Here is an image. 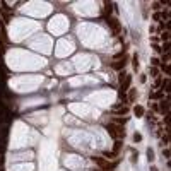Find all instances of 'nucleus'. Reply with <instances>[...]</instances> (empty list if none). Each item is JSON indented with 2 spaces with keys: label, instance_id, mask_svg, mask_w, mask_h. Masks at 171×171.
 Wrapping results in <instances>:
<instances>
[{
  "label": "nucleus",
  "instance_id": "9d476101",
  "mask_svg": "<svg viewBox=\"0 0 171 171\" xmlns=\"http://www.w3.org/2000/svg\"><path fill=\"white\" fill-rule=\"evenodd\" d=\"M111 10H113V4H111V2H104V14H106V17H110Z\"/></svg>",
  "mask_w": 171,
  "mask_h": 171
},
{
  "label": "nucleus",
  "instance_id": "5701e85b",
  "mask_svg": "<svg viewBox=\"0 0 171 171\" xmlns=\"http://www.w3.org/2000/svg\"><path fill=\"white\" fill-rule=\"evenodd\" d=\"M118 75H120V77H118V81H120V82H123V81H125V75H127L125 72H120Z\"/></svg>",
  "mask_w": 171,
  "mask_h": 171
},
{
  "label": "nucleus",
  "instance_id": "c756f323",
  "mask_svg": "<svg viewBox=\"0 0 171 171\" xmlns=\"http://www.w3.org/2000/svg\"><path fill=\"white\" fill-rule=\"evenodd\" d=\"M164 122H166V125H169V113L166 115V118H164Z\"/></svg>",
  "mask_w": 171,
  "mask_h": 171
},
{
  "label": "nucleus",
  "instance_id": "cd10ccee",
  "mask_svg": "<svg viewBox=\"0 0 171 171\" xmlns=\"http://www.w3.org/2000/svg\"><path fill=\"white\" fill-rule=\"evenodd\" d=\"M163 50H164V51H166V53H169V43H164Z\"/></svg>",
  "mask_w": 171,
  "mask_h": 171
},
{
  "label": "nucleus",
  "instance_id": "9b49d317",
  "mask_svg": "<svg viewBox=\"0 0 171 171\" xmlns=\"http://www.w3.org/2000/svg\"><path fill=\"white\" fill-rule=\"evenodd\" d=\"M122 146H123V142H122V140H115L113 152H116V154H118V152H120V149H122Z\"/></svg>",
  "mask_w": 171,
  "mask_h": 171
},
{
  "label": "nucleus",
  "instance_id": "412c9836",
  "mask_svg": "<svg viewBox=\"0 0 171 171\" xmlns=\"http://www.w3.org/2000/svg\"><path fill=\"white\" fill-rule=\"evenodd\" d=\"M134 140H135V142H140V140H142V135H140V134H134Z\"/></svg>",
  "mask_w": 171,
  "mask_h": 171
},
{
  "label": "nucleus",
  "instance_id": "f8f14e48",
  "mask_svg": "<svg viewBox=\"0 0 171 171\" xmlns=\"http://www.w3.org/2000/svg\"><path fill=\"white\" fill-rule=\"evenodd\" d=\"M164 96V91L161 89V91H157V93H152L151 94V99H161Z\"/></svg>",
  "mask_w": 171,
  "mask_h": 171
},
{
  "label": "nucleus",
  "instance_id": "b1692460",
  "mask_svg": "<svg viewBox=\"0 0 171 171\" xmlns=\"http://www.w3.org/2000/svg\"><path fill=\"white\" fill-rule=\"evenodd\" d=\"M151 63H152V67H156V65H159V60L157 58H151Z\"/></svg>",
  "mask_w": 171,
  "mask_h": 171
},
{
  "label": "nucleus",
  "instance_id": "2eb2a0df",
  "mask_svg": "<svg viewBox=\"0 0 171 171\" xmlns=\"http://www.w3.org/2000/svg\"><path fill=\"white\" fill-rule=\"evenodd\" d=\"M125 57H127V55H125V48H123L122 51H120V53H116V55H115L113 58H115V60H122V58H125Z\"/></svg>",
  "mask_w": 171,
  "mask_h": 171
},
{
  "label": "nucleus",
  "instance_id": "20e7f679",
  "mask_svg": "<svg viewBox=\"0 0 171 171\" xmlns=\"http://www.w3.org/2000/svg\"><path fill=\"white\" fill-rule=\"evenodd\" d=\"M157 111H161L164 115L169 113V99H161L159 104H157Z\"/></svg>",
  "mask_w": 171,
  "mask_h": 171
},
{
  "label": "nucleus",
  "instance_id": "f3484780",
  "mask_svg": "<svg viewBox=\"0 0 171 171\" xmlns=\"http://www.w3.org/2000/svg\"><path fill=\"white\" fill-rule=\"evenodd\" d=\"M161 40H163V41H166V43H168V40H169V31H164V33L161 34Z\"/></svg>",
  "mask_w": 171,
  "mask_h": 171
},
{
  "label": "nucleus",
  "instance_id": "7ed1b4c3",
  "mask_svg": "<svg viewBox=\"0 0 171 171\" xmlns=\"http://www.w3.org/2000/svg\"><path fill=\"white\" fill-rule=\"evenodd\" d=\"M106 22H108V26L113 29V36H118L120 31H122V24H120V21L115 19V17H106Z\"/></svg>",
  "mask_w": 171,
  "mask_h": 171
},
{
  "label": "nucleus",
  "instance_id": "6ab92c4d",
  "mask_svg": "<svg viewBox=\"0 0 171 171\" xmlns=\"http://www.w3.org/2000/svg\"><path fill=\"white\" fill-rule=\"evenodd\" d=\"M116 152H104V157H108V159H113V157H116Z\"/></svg>",
  "mask_w": 171,
  "mask_h": 171
},
{
  "label": "nucleus",
  "instance_id": "c85d7f7f",
  "mask_svg": "<svg viewBox=\"0 0 171 171\" xmlns=\"http://www.w3.org/2000/svg\"><path fill=\"white\" fill-rule=\"evenodd\" d=\"M168 142H169V139H168V135H164V137H163V144H168Z\"/></svg>",
  "mask_w": 171,
  "mask_h": 171
},
{
  "label": "nucleus",
  "instance_id": "4be33fe9",
  "mask_svg": "<svg viewBox=\"0 0 171 171\" xmlns=\"http://www.w3.org/2000/svg\"><path fill=\"white\" fill-rule=\"evenodd\" d=\"M168 62H169V53L163 55V63H168Z\"/></svg>",
  "mask_w": 171,
  "mask_h": 171
},
{
  "label": "nucleus",
  "instance_id": "aec40b11",
  "mask_svg": "<svg viewBox=\"0 0 171 171\" xmlns=\"http://www.w3.org/2000/svg\"><path fill=\"white\" fill-rule=\"evenodd\" d=\"M151 75H152V77H157V75H159V70L156 69V67H151Z\"/></svg>",
  "mask_w": 171,
  "mask_h": 171
},
{
  "label": "nucleus",
  "instance_id": "f257e3e1",
  "mask_svg": "<svg viewBox=\"0 0 171 171\" xmlns=\"http://www.w3.org/2000/svg\"><path fill=\"white\" fill-rule=\"evenodd\" d=\"M106 130L110 134V137H113L115 140H122L125 137V128L122 125H116V123H108L106 125Z\"/></svg>",
  "mask_w": 171,
  "mask_h": 171
},
{
  "label": "nucleus",
  "instance_id": "ddd939ff",
  "mask_svg": "<svg viewBox=\"0 0 171 171\" xmlns=\"http://www.w3.org/2000/svg\"><path fill=\"white\" fill-rule=\"evenodd\" d=\"M127 122H128V118H115V120H113V123H116V125H122V127L125 125Z\"/></svg>",
  "mask_w": 171,
  "mask_h": 171
},
{
  "label": "nucleus",
  "instance_id": "393cba45",
  "mask_svg": "<svg viewBox=\"0 0 171 171\" xmlns=\"http://www.w3.org/2000/svg\"><path fill=\"white\" fill-rule=\"evenodd\" d=\"M163 156H164L166 159H169V149H164V151H163Z\"/></svg>",
  "mask_w": 171,
  "mask_h": 171
},
{
  "label": "nucleus",
  "instance_id": "1a4fd4ad",
  "mask_svg": "<svg viewBox=\"0 0 171 171\" xmlns=\"http://www.w3.org/2000/svg\"><path fill=\"white\" fill-rule=\"evenodd\" d=\"M127 99H128V103H134L135 99H137V91H135V89H128V98H127Z\"/></svg>",
  "mask_w": 171,
  "mask_h": 171
},
{
  "label": "nucleus",
  "instance_id": "0eeeda50",
  "mask_svg": "<svg viewBox=\"0 0 171 171\" xmlns=\"http://www.w3.org/2000/svg\"><path fill=\"white\" fill-rule=\"evenodd\" d=\"M130 84H132V75L127 74V75H125V81L122 82V93H127V91L130 89Z\"/></svg>",
  "mask_w": 171,
  "mask_h": 171
},
{
  "label": "nucleus",
  "instance_id": "a211bd4d",
  "mask_svg": "<svg viewBox=\"0 0 171 171\" xmlns=\"http://www.w3.org/2000/svg\"><path fill=\"white\" fill-rule=\"evenodd\" d=\"M151 7H152V9H154L156 12H157L159 9H161V2H152V5H151Z\"/></svg>",
  "mask_w": 171,
  "mask_h": 171
},
{
  "label": "nucleus",
  "instance_id": "4468645a",
  "mask_svg": "<svg viewBox=\"0 0 171 171\" xmlns=\"http://www.w3.org/2000/svg\"><path fill=\"white\" fill-rule=\"evenodd\" d=\"M132 65H134V69H135V70L139 69V57H137V53H135L134 57H132Z\"/></svg>",
  "mask_w": 171,
  "mask_h": 171
},
{
  "label": "nucleus",
  "instance_id": "a878e982",
  "mask_svg": "<svg viewBox=\"0 0 171 171\" xmlns=\"http://www.w3.org/2000/svg\"><path fill=\"white\" fill-rule=\"evenodd\" d=\"M168 16H169V12H168V9H166V10H163V12H161V17H164V19H168Z\"/></svg>",
  "mask_w": 171,
  "mask_h": 171
},
{
  "label": "nucleus",
  "instance_id": "423d86ee",
  "mask_svg": "<svg viewBox=\"0 0 171 171\" xmlns=\"http://www.w3.org/2000/svg\"><path fill=\"white\" fill-rule=\"evenodd\" d=\"M127 62H128V58H122V60H116V62H113V63H111V67H113L115 70H120V72H122L123 69H125V65H127Z\"/></svg>",
  "mask_w": 171,
  "mask_h": 171
},
{
  "label": "nucleus",
  "instance_id": "39448f33",
  "mask_svg": "<svg viewBox=\"0 0 171 171\" xmlns=\"http://www.w3.org/2000/svg\"><path fill=\"white\" fill-rule=\"evenodd\" d=\"M111 113H113V115H127V113H128V106H123V103H120V104H115Z\"/></svg>",
  "mask_w": 171,
  "mask_h": 171
},
{
  "label": "nucleus",
  "instance_id": "bb28decb",
  "mask_svg": "<svg viewBox=\"0 0 171 171\" xmlns=\"http://www.w3.org/2000/svg\"><path fill=\"white\" fill-rule=\"evenodd\" d=\"M152 19H154V21H159V19H161V14H159V12H154V16H152Z\"/></svg>",
  "mask_w": 171,
  "mask_h": 171
},
{
  "label": "nucleus",
  "instance_id": "7c9ffc66",
  "mask_svg": "<svg viewBox=\"0 0 171 171\" xmlns=\"http://www.w3.org/2000/svg\"><path fill=\"white\" fill-rule=\"evenodd\" d=\"M151 171H159V169H157V168H154V166H152V168H151Z\"/></svg>",
  "mask_w": 171,
  "mask_h": 171
},
{
  "label": "nucleus",
  "instance_id": "dca6fc26",
  "mask_svg": "<svg viewBox=\"0 0 171 171\" xmlns=\"http://www.w3.org/2000/svg\"><path fill=\"white\" fill-rule=\"evenodd\" d=\"M147 159H149V161H154V151H152V149H147Z\"/></svg>",
  "mask_w": 171,
  "mask_h": 171
},
{
  "label": "nucleus",
  "instance_id": "f03ea898",
  "mask_svg": "<svg viewBox=\"0 0 171 171\" xmlns=\"http://www.w3.org/2000/svg\"><path fill=\"white\" fill-rule=\"evenodd\" d=\"M93 161H94V163H96V164H98V166L99 168H101V169H113V168L115 166H116V163H110V161H106V159L104 157H99V156H94V157H93Z\"/></svg>",
  "mask_w": 171,
  "mask_h": 171
},
{
  "label": "nucleus",
  "instance_id": "6e6552de",
  "mask_svg": "<svg viewBox=\"0 0 171 171\" xmlns=\"http://www.w3.org/2000/svg\"><path fill=\"white\" fill-rule=\"evenodd\" d=\"M134 113H135V116H137V118H140V116H144V113H146V111H144V108L140 104H137L134 108Z\"/></svg>",
  "mask_w": 171,
  "mask_h": 171
}]
</instances>
